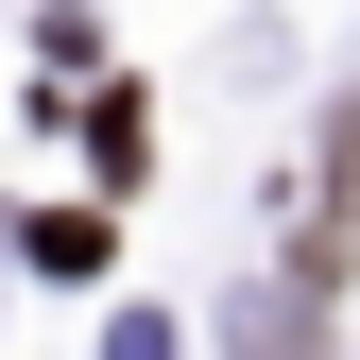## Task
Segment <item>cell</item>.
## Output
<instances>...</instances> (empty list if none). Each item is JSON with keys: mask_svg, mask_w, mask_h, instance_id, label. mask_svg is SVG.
<instances>
[]
</instances>
